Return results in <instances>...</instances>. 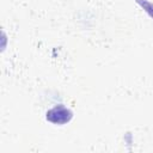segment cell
<instances>
[{"instance_id":"7a4b0ae2","label":"cell","mask_w":153,"mask_h":153,"mask_svg":"<svg viewBox=\"0 0 153 153\" xmlns=\"http://www.w3.org/2000/svg\"><path fill=\"white\" fill-rule=\"evenodd\" d=\"M135 1L148 13L149 17L153 18V4L152 2H149L148 0H135Z\"/></svg>"},{"instance_id":"6da1fadb","label":"cell","mask_w":153,"mask_h":153,"mask_svg":"<svg viewBox=\"0 0 153 153\" xmlns=\"http://www.w3.org/2000/svg\"><path fill=\"white\" fill-rule=\"evenodd\" d=\"M72 117H73L72 110L68 109L67 106H65L63 104H57V105L53 106L45 114L47 121H49L53 124H59V126L68 123L72 120Z\"/></svg>"}]
</instances>
